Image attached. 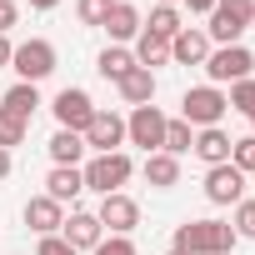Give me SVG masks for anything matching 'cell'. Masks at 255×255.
I'll return each instance as SVG.
<instances>
[{"instance_id":"cell-18","label":"cell","mask_w":255,"mask_h":255,"mask_svg":"<svg viewBox=\"0 0 255 255\" xmlns=\"http://www.w3.org/2000/svg\"><path fill=\"white\" fill-rule=\"evenodd\" d=\"M120 95H125V105H150V100H155V70L135 65L130 75L120 80Z\"/></svg>"},{"instance_id":"cell-2","label":"cell","mask_w":255,"mask_h":255,"mask_svg":"<svg viewBox=\"0 0 255 255\" xmlns=\"http://www.w3.org/2000/svg\"><path fill=\"white\" fill-rule=\"evenodd\" d=\"M250 25H255V0H215L205 35L220 40V45H240V35H245Z\"/></svg>"},{"instance_id":"cell-17","label":"cell","mask_w":255,"mask_h":255,"mask_svg":"<svg viewBox=\"0 0 255 255\" xmlns=\"http://www.w3.org/2000/svg\"><path fill=\"white\" fill-rule=\"evenodd\" d=\"M230 145H235V140L220 130V125H210V130H200V135H195V145H190V150H195L205 165H225V160H230Z\"/></svg>"},{"instance_id":"cell-41","label":"cell","mask_w":255,"mask_h":255,"mask_svg":"<svg viewBox=\"0 0 255 255\" xmlns=\"http://www.w3.org/2000/svg\"><path fill=\"white\" fill-rule=\"evenodd\" d=\"M250 125H255V115H250Z\"/></svg>"},{"instance_id":"cell-37","label":"cell","mask_w":255,"mask_h":255,"mask_svg":"<svg viewBox=\"0 0 255 255\" xmlns=\"http://www.w3.org/2000/svg\"><path fill=\"white\" fill-rule=\"evenodd\" d=\"M60 0H30V10H55Z\"/></svg>"},{"instance_id":"cell-22","label":"cell","mask_w":255,"mask_h":255,"mask_svg":"<svg viewBox=\"0 0 255 255\" xmlns=\"http://www.w3.org/2000/svg\"><path fill=\"white\" fill-rule=\"evenodd\" d=\"M45 150H50V160H55V165H80V155H85V140H80L75 130H55Z\"/></svg>"},{"instance_id":"cell-19","label":"cell","mask_w":255,"mask_h":255,"mask_svg":"<svg viewBox=\"0 0 255 255\" xmlns=\"http://www.w3.org/2000/svg\"><path fill=\"white\" fill-rule=\"evenodd\" d=\"M95 70H100L105 80H115V85H120L125 75L135 70V55L125 50V45H105V50H100V60H95Z\"/></svg>"},{"instance_id":"cell-20","label":"cell","mask_w":255,"mask_h":255,"mask_svg":"<svg viewBox=\"0 0 255 255\" xmlns=\"http://www.w3.org/2000/svg\"><path fill=\"white\" fill-rule=\"evenodd\" d=\"M145 180H150L155 190H170V185L180 180V160H175V155H165V150L145 155Z\"/></svg>"},{"instance_id":"cell-33","label":"cell","mask_w":255,"mask_h":255,"mask_svg":"<svg viewBox=\"0 0 255 255\" xmlns=\"http://www.w3.org/2000/svg\"><path fill=\"white\" fill-rule=\"evenodd\" d=\"M20 20V10H15V0H0V35H5L10 25Z\"/></svg>"},{"instance_id":"cell-10","label":"cell","mask_w":255,"mask_h":255,"mask_svg":"<svg viewBox=\"0 0 255 255\" xmlns=\"http://www.w3.org/2000/svg\"><path fill=\"white\" fill-rule=\"evenodd\" d=\"M95 220L110 230V235H130L135 225H140V205L125 195V190H115V195H100V210H95Z\"/></svg>"},{"instance_id":"cell-28","label":"cell","mask_w":255,"mask_h":255,"mask_svg":"<svg viewBox=\"0 0 255 255\" xmlns=\"http://www.w3.org/2000/svg\"><path fill=\"white\" fill-rule=\"evenodd\" d=\"M230 165H235L240 175H255V135H245V140L230 145Z\"/></svg>"},{"instance_id":"cell-21","label":"cell","mask_w":255,"mask_h":255,"mask_svg":"<svg viewBox=\"0 0 255 255\" xmlns=\"http://www.w3.org/2000/svg\"><path fill=\"white\" fill-rule=\"evenodd\" d=\"M0 110H10V115H20V120H30V115L40 110V90L20 80V85H10V90H5V100H0Z\"/></svg>"},{"instance_id":"cell-25","label":"cell","mask_w":255,"mask_h":255,"mask_svg":"<svg viewBox=\"0 0 255 255\" xmlns=\"http://www.w3.org/2000/svg\"><path fill=\"white\" fill-rule=\"evenodd\" d=\"M190 145H195V135H190V125H185V120H165V140H160V150L180 160V155H185Z\"/></svg>"},{"instance_id":"cell-5","label":"cell","mask_w":255,"mask_h":255,"mask_svg":"<svg viewBox=\"0 0 255 255\" xmlns=\"http://www.w3.org/2000/svg\"><path fill=\"white\" fill-rule=\"evenodd\" d=\"M250 70H255V55H250L245 45H220V50H210V55H205V75H210V85L250 80Z\"/></svg>"},{"instance_id":"cell-34","label":"cell","mask_w":255,"mask_h":255,"mask_svg":"<svg viewBox=\"0 0 255 255\" xmlns=\"http://www.w3.org/2000/svg\"><path fill=\"white\" fill-rule=\"evenodd\" d=\"M180 5H190V15H210V10H215V0H180Z\"/></svg>"},{"instance_id":"cell-4","label":"cell","mask_w":255,"mask_h":255,"mask_svg":"<svg viewBox=\"0 0 255 255\" xmlns=\"http://www.w3.org/2000/svg\"><path fill=\"white\" fill-rule=\"evenodd\" d=\"M85 190H100V195H115L125 180H130L135 175V165H130V155H125V150H110V155H95L85 170Z\"/></svg>"},{"instance_id":"cell-38","label":"cell","mask_w":255,"mask_h":255,"mask_svg":"<svg viewBox=\"0 0 255 255\" xmlns=\"http://www.w3.org/2000/svg\"><path fill=\"white\" fill-rule=\"evenodd\" d=\"M160 5H180V0H160Z\"/></svg>"},{"instance_id":"cell-12","label":"cell","mask_w":255,"mask_h":255,"mask_svg":"<svg viewBox=\"0 0 255 255\" xmlns=\"http://www.w3.org/2000/svg\"><path fill=\"white\" fill-rule=\"evenodd\" d=\"M60 240H65L70 250H95V245L105 240V225H100L90 210H70L65 225H60Z\"/></svg>"},{"instance_id":"cell-31","label":"cell","mask_w":255,"mask_h":255,"mask_svg":"<svg viewBox=\"0 0 255 255\" xmlns=\"http://www.w3.org/2000/svg\"><path fill=\"white\" fill-rule=\"evenodd\" d=\"M90 255H135V245H130V235H105Z\"/></svg>"},{"instance_id":"cell-15","label":"cell","mask_w":255,"mask_h":255,"mask_svg":"<svg viewBox=\"0 0 255 255\" xmlns=\"http://www.w3.org/2000/svg\"><path fill=\"white\" fill-rule=\"evenodd\" d=\"M80 190H85V175H80V165H55V170L45 175V195H50L55 205L75 200Z\"/></svg>"},{"instance_id":"cell-24","label":"cell","mask_w":255,"mask_h":255,"mask_svg":"<svg viewBox=\"0 0 255 255\" xmlns=\"http://www.w3.org/2000/svg\"><path fill=\"white\" fill-rule=\"evenodd\" d=\"M130 55H135V65L155 70V65H165V60H170V45H165V40H155L150 30H140V35H135V50H130Z\"/></svg>"},{"instance_id":"cell-13","label":"cell","mask_w":255,"mask_h":255,"mask_svg":"<svg viewBox=\"0 0 255 255\" xmlns=\"http://www.w3.org/2000/svg\"><path fill=\"white\" fill-rule=\"evenodd\" d=\"M25 225H30L35 235H60L65 205H55L50 195H30V200H25Z\"/></svg>"},{"instance_id":"cell-3","label":"cell","mask_w":255,"mask_h":255,"mask_svg":"<svg viewBox=\"0 0 255 255\" xmlns=\"http://www.w3.org/2000/svg\"><path fill=\"white\" fill-rule=\"evenodd\" d=\"M230 110L225 90L220 85H190L185 100H180V120L185 125H200V130H210V125H220V115Z\"/></svg>"},{"instance_id":"cell-32","label":"cell","mask_w":255,"mask_h":255,"mask_svg":"<svg viewBox=\"0 0 255 255\" xmlns=\"http://www.w3.org/2000/svg\"><path fill=\"white\" fill-rule=\"evenodd\" d=\"M40 255H80V250H70L60 235H40Z\"/></svg>"},{"instance_id":"cell-6","label":"cell","mask_w":255,"mask_h":255,"mask_svg":"<svg viewBox=\"0 0 255 255\" xmlns=\"http://www.w3.org/2000/svg\"><path fill=\"white\" fill-rule=\"evenodd\" d=\"M50 110H55V120H60V130H75V135H85V125L95 120V100H90L80 85H65V90L50 100Z\"/></svg>"},{"instance_id":"cell-1","label":"cell","mask_w":255,"mask_h":255,"mask_svg":"<svg viewBox=\"0 0 255 255\" xmlns=\"http://www.w3.org/2000/svg\"><path fill=\"white\" fill-rule=\"evenodd\" d=\"M240 235L225 220H185L175 225V250L180 255H235Z\"/></svg>"},{"instance_id":"cell-40","label":"cell","mask_w":255,"mask_h":255,"mask_svg":"<svg viewBox=\"0 0 255 255\" xmlns=\"http://www.w3.org/2000/svg\"><path fill=\"white\" fill-rule=\"evenodd\" d=\"M110 5H120V0H110Z\"/></svg>"},{"instance_id":"cell-7","label":"cell","mask_w":255,"mask_h":255,"mask_svg":"<svg viewBox=\"0 0 255 255\" xmlns=\"http://www.w3.org/2000/svg\"><path fill=\"white\" fill-rule=\"evenodd\" d=\"M125 140L140 145L145 155H155V150H160V140H165V115H160L155 105H135V110H130V120H125Z\"/></svg>"},{"instance_id":"cell-11","label":"cell","mask_w":255,"mask_h":255,"mask_svg":"<svg viewBox=\"0 0 255 255\" xmlns=\"http://www.w3.org/2000/svg\"><path fill=\"white\" fill-rule=\"evenodd\" d=\"M205 200L210 205H240L245 200V175L225 160V165H210L205 170Z\"/></svg>"},{"instance_id":"cell-39","label":"cell","mask_w":255,"mask_h":255,"mask_svg":"<svg viewBox=\"0 0 255 255\" xmlns=\"http://www.w3.org/2000/svg\"><path fill=\"white\" fill-rule=\"evenodd\" d=\"M165 255H180V250H165Z\"/></svg>"},{"instance_id":"cell-29","label":"cell","mask_w":255,"mask_h":255,"mask_svg":"<svg viewBox=\"0 0 255 255\" xmlns=\"http://www.w3.org/2000/svg\"><path fill=\"white\" fill-rule=\"evenodd\" d=\"M105 10H110V0H75L80 25H105Z\"/></svg>"},{"instance_id":"cell-14","label":"cell","mask_w":255,"mask_h":255,"mask_svg":"<svg viewBox=\"0 0 255 255\" xmlns=\"http://www.w3.org/2000/svg\"><path fill=\"white\" fill-rule=\"evenodd\" d=\"M205 55H210V35L205 30H180L175 40H170V60H180V65H205Z\"/></svg>"},{"instance_id":"cell-23","label":"cell","mask_w":255,"mask_h":255,"mask_svg":"<svg viewBox=\"0 0 255 255\" xmlns=\"http://www.w3.org/2000/svg\"><path fill=\"white\" fill-rule=\"evenodd\" d=\"M145 30H150L155 40H165V45H170L185 25H180V10H175V5H155V10H150V20H145Z\"/></svg>"},{"instance_id":"cell-9","label":"cell","mask_w":255,"mask_h":255,"mask_svg":"<svg viewBox=\"0 0 255 255\" xmlns=\"http://www.w3.org/2000/svg\"><path fill=\"white\" fill-rule=\"evenodd\" d=\"M85 150H95V155H110V150H120L125 145V120L115 115V110H95V120L85 125Z\"/></svg>"},{"instance_id":"cell-16","label":"cell","mask_w":255,"mask_h":255,"mask_svg":"<svg viewBox=\"0 0 255 255\" xmlns=\"http://www.w3.org/2000/svg\"><path fill=\"white\" fill-rule=\"evenodd\" d=\"M100 30H110V40H135V35L145 30V20H140L135 5H125V0H120V5L105 10V25H100Z\"/></svg>"},{"instance_id":"cell-26","label":"cell","mask_w":255,"mask_h":255,"mask_svg":"<svg viewBox=\"0 0 255 255\" xmlns=\"http://www.w3.org/2000/svg\"><path fill=\"white\" fill-rule=\"evenodd\" d=\"M25 130H30V120H20V115H10V110H0V150L20 145V140H25Z\"/></svg>"},{"instance_id":"cell-27","label":"cell","mask_w":255,"mask_h":255,"mask_svg":"<svg viewBox=\"0 0 255 255\" xmlns=\"http://www.w3.org/2000/svg\"><path fill=\"white\" fill-rule=\"evenodd\" d=\"M225 100H230V110H240V115H255V75H250V80H235Z\"/></svg>"},{"instance_id":"cell-30","label":"cell","mask_w":255,"mask_h":255,"mask_svg":"<svg viewBox=\"0 0 255 255\" xmlns=\"http://www.w3.org/2000/svg\"><path fill=\"white\" fill-rule=\"evenodd\" d=\"M235 235L240 240H255V200H240L235 205Z\"/></svg>"},{"instance_id":"cell-35","label":"cell","mask_w":255,"mask_h":255,"mask_svg":"<svg viewBox=\"0 0 255 255\" xmlns=\"http://www.w3.org/2000/svg\"><path fill=\"white\" fill-rule=\"evenodd\" d=\"M10 55H15V45H10L5 35H0V65H10Z\"/></svg>"},{"instance_id":"cell-8","label":"cell","mask_w":255,"mask_h":255,"mask_svg":"<svg viewBox=\"0 0 255 255\" xmlns=\"http://www.w3.org/2000/svg\"><path fill=\"white\" fill-rule=\"evenodd\" d=\"M10 65H15V75H20L25 85H40V80L55 70V45H50V40H25V45H15Z\"/></svg>"},{"instance_id":"cell-36","label":"cell","mask_w":255,"mask_h":255,"mask_svg":"<svg viewBox=\"0 0 255 255\" xmlns=\"http://www.w3.org/2000/svg\"><path fill=\"white\" fill-rule=\"evenodd\" d=\"M10 175V150H0V180Z\"/></svg>"}]
</instances>
